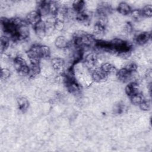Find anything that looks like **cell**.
I'll use <instances>...</instances> for the list:
<instances>
[{"instance_id": "cell-17", "label": "cell", "mask_w": 152, "mask_h": 152, "mask_svg": "<svg viewBox=\"0 0 152 152\" xmlns=\"http://www.w3.org/2000/svg\"><path fill=\"white\" fill-rule=\"evenodd\" d=\"M129 98L132 104H133L134 105H138V106L145 99V97H144L143 94L140 92L131 96Z\"/></svg>"}, {"instance_id": "cell-6", "label": "cell", "mask_w": 152, "mask_h": 152, "mask_svg": "<svg viewBox=\"0 0 152 152\" xmlns=\"http://www.w3.org/2000/svg\"><path fill=\"white\" fill-rule=\"evenodd\" d=\"M41 18L42 16L37 10L31 11L26 15V21L28 24H31L34 27L42 20Z\"/></svg>"}, {"instance_id": "cell-5", "label": "cell", "mask_w": 152, "mask_h": 152, "mask_svg": "<svg viewBox=\"0 0 152 152\" xmlns=\"http://www.w3.org/2000/svg\"><path fill=\"white\" fill-rule=\"evenodd\" d=\"M52 69L57 72H63L65 69V61L60 57H54L50 61Z\"/></svg>"}, {"instance_id": "cell-21", "label": "cell", "mask_w": 152, "mask_h": 152, "mask_svg": "<svg viewBox=\"0 0 152 152\" xmlns=\"http://www.w3.org/2000/svg\"><path fill=\"white\" fill-rule=\"evenodd\" d=\"M139 107H140V109L144 111H148L150 109V107H151V104H150V102L147 99H144L139 105Z\"/></svg>"}, {"instance_id": "cell-4", "label": "cell", "mask_w": 152, "mask_h": 152, "mask_svg": "<svg viewBox=\"0 0 152 152\" xmlns=\"http://www.w3.org/2000/svg\"><path fill=\"white\" fill-rule=\"evenodd\" d=\"M91 80L96 83H103L108 78V74L103 71L100 67L96 68L91 71Z\"/></svg>"}, {"instance_id": "cell-11", "label": "cell", "mask_w": 152, "mask_h": 152, "mask_svg": "<svg viewBox=\"0 0 152 152\" xmlns=\"http://www.w3.org/2000/svg\"><path fill=\"white\" fill-rule=\"evenodd\" d=\"M116 10L118 12L123 15H129L132 9L130 7V5L125 2H122L119 3L116 8Z\"/></svg>"}, {"instance_id": "cell-23", "label": "cell", "mask_w": 152, "mask_h": 152, "mask_svg": "<svg viewBox=\"0 0 152 152\" xmlns=\"http://www.w3.org/2000/svg\"><path fill=\"white\" fill-rule=\"evenodd\" d=\"M124 68H125L129 71L132 72V71H137V66L134 62H129L125 65Z\"/></svg>"}, {"instance_id": "cell-12", "label": "cell", "mask_w": 152, "mask_h": 152, "mask_svg": "<svg viewBox=\"0 0 152 152\" xmlns=\"http://www.w3.org/2000/svg\"><path fill=\"white\" fill-rule=\"evenodd\" d=\"M29 66V74L28 76L31 78H34L39 74L41 71V67L40 64H30Z\"/></svg>"}, {"instance_id": "cell-10", "label": "cell", "mask_w": 152, "mask_h": 152, "mask_svg": "<svg viewBox=\"0 0 152 152\" xmlns=\"http://www.w3.org/2000/svg\"><path fill=\"white\" fill-rule=\"evenodd\" d=\"M55 46L59 49H64L68 47L69 42L64 36H59L55 40Z\"/></svg>"}, {"instance_id": "cell-7", "label": "cell", "mask_w": 152, "mask_h": 152, "mask_svg": "<svg viewBox=\"0 0 152 152\" xmlns=\"http://www.w3.org/2000/svg\"><path fill=\"white\" fill-rule=\"evenodd\" d=\"M151 37V34L147 31H142L135 36V42L139 45H144L148 42Z\"/></svg>"}, {"instance_id": "cell-13", "label": "cell", "mask_w": 152, "mask_h": 152, "mask_svg": "<svg viewBox=\"0 0 152 152\" xmlns=\"http://www.w3.org/2000/svg\"><path fill=\"white\" fill-rule=\"evenodd\" d=\"M17 103L18 109L21 112H25L27 110L29 106V102L28 100L24 97H19L17 99Z\"/></svg>"}, {"instance_id": "cell-2", "label": "cell", "mask_w": 152, "mask_h": 152, "mask_svg": "<svg viewBox=\"0 0 152 152\" xmlns=\"http://www.w3.org/2000/svg\"><path fill=\"white\" fill-rule=\"evenodd\" d=\"M30 31L28 27V23L26 20L23 22L17 27L15 35L12 37L14 42L24 40L29 37Z\"/></svg>"}, {"instance_id": "cell-15", "label": "cell", "mask_w": 152, "mask_h": 152, "mask_svg": "<svg viewBox=\"0 0 152 152\" xmlns=\"http://www.w3.org/2000/svg\"><path fill=\"white\" fill-rule=\"evenodd\" d=\"M86 3L83 1H75L72 4V9L76 12L79 13L84 11Z\"/></svg>"}, {"instance_id": "cell-18", "label": "cell", "mask_w": 152, "mask_h": 152, "mask_svg": "<svg viewBox=\"0 0 152 152\" xmlns=\"http://www.w3.org/2000/svg\"><path fill=\"white\" fill-rule=\"evenodd\" d=\"M141 10L142 16L144 17L150 18L152 16V6L150 4L145 5Z\"/></svg>"}, {"instance_id": "cell-8", "label": "cell", "mask_w": 152, "mask_h": 152, "mask_svg": "<svg viewBox=\"0 0 152 152\" xmlns=\"http://www.w3.org/2000/svg\"><path fill=\"white\" fill-rule=\"evenodd\" d=\"M34 33L39 39H43L46 36V23L43 20H41L34 26Z\"/></svg>"}, {"instance_id": "cell-22", "label": "cell", "mask_w": 152, "mask_h": 152, "mask_svg": "<svg viewBox=\"0 0 152 152\" xmlns=\"http://www.w3.org/2000/svg\"><path fill=\"white\" fill-rule=\"evenodd\" d=\"M54 28H55V30H56L58 31H61L63 30L64 28H65L64 21H61V20H56L55 22L54 23Z\"/></svg>"}, {"instance_id": "cell-14", "label": "cell", "mask_w": 152, "mask_h": 152, "mask_svg": "<svg viewBox=\"0 0 152 152\" xmlns=\"http://www.w3.org/2000/svg\"><path fill=\"white\" fill-rule=\"evenodd\" d=\"M10 45V39L8 37V36L5 35L2 36L1 38V43H0V48H1V53H2L4 52H5L9 48Z\"/></svg>"}, {"instance_id": "cell-19", "label": "cell", "mask_w": 152, "mask_h": 152, "mask_svg": "<svg viewBox=\"0 0 152 152\" xmlns=\"http://www.w3.org/2000/svg\"><path fill=\"white\" fill-rule=\"evenodd\" d=\"M129 15L131 16L132 19H134V20H136V21H139L142 17H144L142 16L141 10H139V9L132 10Z\"/></svg>"}, {"instance_id": "cell-3", "label": "cell", "mask_w": 152, "mask_h": 152, "mask_svg": "<svg viewBox=\"0 0 152 152\" xmlns=\"http://www.w3.org/2000/svg\"><path fill=\"white\" fill-rule=\"evenodd\" d=\"M98 62V56L95 52H90L87 54L84 58V66L89 70H93L97 66Z\"/></svg>"}, {"instance_id": "cell-16", "label": "cell", "mask_w": 152, "mask_h": 152, "mask_svg": "<svg viewBox=\"0 0 152 152\" xmlns=\"http://www.w3.org/2000/svg\"><path fill=\"white\" fill-rule=\"evenodd\" d=\"M100 68L104 71L106 73H107L108 74V75L109 74H112L114 73H116L115 68L114 66L113 65H112L111 63L109 62H103L101 66H100Z\"/></svg>"}, {"instance_id": "cell-9", "label": "cell", "mask_w": 152, "mask_h": 152, "mask_svg": "<svg viewBox=\"0 0 152 152\" xmlns=\"http://www.w3.org/2000/svg\"><path fill=\"white\" fill-rule=\"evenodd\" d=\"M125 91L126 95H128L129 97L135 94L140 93L138 83L135 81L129 82L126 86L125 88Z\"/></svg>"}, {"instance_id": "cell-20", "label": "cell", "mask_w": 152, "mask_h": 152, "mask_svg": "<svg viewBox=\"0 0 152 152\" xmlns=\"http://www.w3.org/2000/svg\"><path fill=\"white\" fill-rule=\"evenodd\" d=\"M11 76V71L8 68H2L1 72V80L5 81L10 78Z\"/></svg>"}, {"instance_id": "cell-1", "label": "cell", "mask_w": 152, "mask_h": 152, "mask_svg": "<svg viewBox=\"0 0 152 152\" xmlns=\"http://www.w3.org/2000/svg\"><path fill=\"white\" fill-rule=\"evenodd\" d=\"M13 66L21 76H27L29 74V66L25 59L20 56H17L13 60Z\"/></svg>"}]
</instances>
